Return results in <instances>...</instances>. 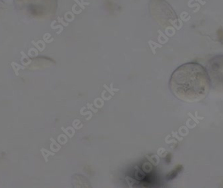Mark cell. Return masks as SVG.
<instances>
[{
    "mask_svg": "<svg viewBox=\"0 0 223 188\" xmlns=\"http://www.w3.org/2000/svg\"><path fill=\"white\" fill-rule=\"evenodd\" d=\"M210 88L207 70L201 64L189 62L172 73L170 88L177 98L184 102H197L207 96Z\"/></svg>",
    "mask_w": 223,
    "mask_h": 188,
    "instance_id": "6da1fadb",
    "label": "cell"
},
{
    "mask_svg": "<svg viewBox=\"0 0 223 188\" xmlns=\"http://www.w3.org/2000/svg\"><path fill=\"white\" fill-rule=\"evenodd\" d=\"M17 10L34 18H44L54 15L57 0H13Z\"/></svg>",
    "mask_w": 223,
    "mask_h": 188,
    "instance_id": "7a4b0ae2",
    "label": "cell"
}]
</instances>
